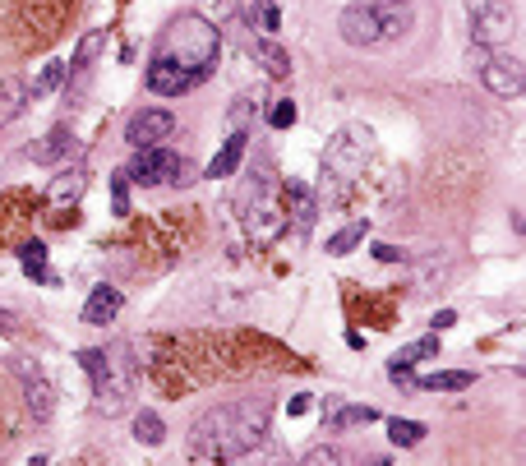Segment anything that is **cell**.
I'll list each match as a JSON object with an SVG mask.
<instances>
[{"label": "cell", "instance_id": "obj_16", "mask_svg": "<svg viewBox=\"0 0 526 466\" xmlns=\"http://www.w3.org/2000/svg\"><path fill=\"white\" fill-rule=\"evenodd\" d=\"M250 51H254V60H263V70L273 74V79H287L291 74V56L277 42H250Z\"/></svg>", "mask_w": 526, "mask_h": 466}, {"label": "cell", "instance_id": "obj_34", "mask_svg": "<svg viewBox=\"0 0 526 466\" xmlns=\"http://www.w3.org/2000/svg\"><path fill=\"white\" fill-rule=\"evenodd\" d=\"M42 5H60V0H42Z\"/></svg>", "mask_w": 526, "mask_h": 466}, {"label": "cell", "instance_id": "obj_2", "mask_svg": "<svg viewBox=\"0 0 526 466\" xmlns=\"http://www.w3.org/2000/svg\"><path fill=\"white\" fill-rule=\"evenodd\" d=\"M411 24H416V10L411 0H356L342 10L337 19V33L347 47H388L397 37H407Z\"/></svg>", "mask_w": 526, "mask_h": 466}, {"label": "cell", "instance_id": "obj_12", "mask_svg": "<svg viewBox=\"0 0 526 466\" xmlns=\"http://www.w3.org/2000/svg\"><path fill=\"white\" fill-rule=\"evenodd\" d=\"M245 139H250V134H245V130H236V134H231L227 144L217 148V157H213V162H208V171H204V176H213V180H222V176H236L240 157H245Z\"/></svg>", "mask_w": 526, "mask_h": 466}, {"label": "cell", "instance_id": "obj_24", "mask_svg": "<svg viewBox=\"0 0 526 466\" xmlns=\"http://www.w3.org/2000/svg\"><path fill=\"white\" fill-rule=\"evenodd\" d=\"M65 70H70L65 60H51L47 70H42V74H37V79H33V88H28V97H47L51 88H56L60 79H65Z\"/></svg>", "mask_w": 526, "mask_h": 466}, {"label": "cell", "instance_id": "obj_11", "mask_svg": "<svg viewBox=\"0 0 526 466\" xmlns=\"http://www.w3.org/2000/svg\"><path fill=\"white\" fill-rule=\"evenodd\" d=\"M70 153H74V130L56 125V130H51L42 144H33V153H28V157H33L37 167H60V162H65Z\"/></svg>", "mask_w": 526, "mask_h": 466}, {"label": "cell", "instance_id": "obj_7", "mask_svg": "<svg viewBox=\"0 0 526 466\" xmlns=\"http://www.w3.org/2000/svg\"><path fill=\"white\" fill-rule=\"evenodd\" d=\"M467 14H471L476 47H499L503 37H513V28H517L508 0H467Z\"/></svg>", "mask_w": 526, "mask_h": 466}, {"label": "cell", "instance_id": "obj_17", "mask_svg": "<svg viewBox=\"0 0 526 466\" xmlns=\"http://www.w3.org/2000/svg\"><path fill=\"white\" fill-rule=\"evenodd\" d=\"M19 263H24V273L37 277V282H56V277L47 273V245H42V240H28V245H19Z\"/></svg>", "mask_w": 526, "mask_h": 466}, {"label": "cell", "instance_id": "obj_25", "mask_svg": "<svg viewBox=\"0 0 526 466\" xmlns=\"http://www.w3.org/2000/svg\"><path fill=\"white\" fill-rule=\"evenodd\" d=\"M379 420V411L374 407H342L333 416V430H351V425H374Z\"/></svg>", "mask_w": 526, "mask_h": 466}, {"label": "cell", "instance_id": "obj_20", "mask_svg": "<svg viewBox=\"0 0 526 466\" xmlns=\"http://www.w3.org/2000/svg\"><path fill=\"white\" fill-rule=\"evenodd\" d=\"M425 434H430V430H425L420 420H402V416L388 420V439H393L397 448H416V443L425 439Z\"/></svg>", "mask_w": 526, "mask_h": 466}, {"label": "cell", "instance_id": "obj_18", "mask_svg": "<svg viewBox=\"0 0 526 466\" xmlns=\"http://www.w3.org/2000/svg\"><path fill=\"white\" fill-rule=\"evenodd\" d=\"M51 204H65V199H79V194H84V171H79V167H65V171H60V176L56 180H51Z\"/></svg>", "mask_w": 526, "mask_h": 466}, {"label": "cell", "instance_id": "obj_9", "mask_svg": "<svg viewBox=\"0 0 526 466\" xmlns=\"http://www.w3.org/2000/svg\"><path fill=\"white\" fill-rule=\"evenodd\" d=\"M14 374L24 383V402H28V411H33V420H51V411H56V388H51V379L42 374V365H37V360H14Z\"/></svg>", "mask_w": 526, "mask_h": 466}, {"label": "cell", "instance_id": "obj_8", "mask_svg": "<svg viewBox=\"0 0 526 466\" xmlns=\"http://www.w3.org/2000/svg\"><path fill=\"white\" fill-rule=\"evenodd\" d=\"M176 134V116L162 107H148V111H134L130 125H125V144L130 148H157L162 139Z\"/></svg>", "mask_w": 526, "mask_h": 466}, {"label": "cell", "instance_id": "obj_30", "mask_svg": "<svg viewBox=\"0 0 526 466\" xmlns=\"http://www.w3.org/2000/svg\"><path fill=\"white\" fill-rule=\"evenodd\" d=\"M259 24H263V33H277V28H282V19H277V5H273V0H259Z\"/></svg>", "mask_w": 526, "mask_h": 466}, {"label": "cell", "instance_id": "obj_27", "mask_svg": "<svg viewBox=\"0 0 526 466\" xmlns=\"http://www.w3.org/2000/svg\"><path fill=\"white\" fill-rule=\"evenodd\" d=\"M296 102H291V97H282V102H273V111H268V125H273V130H291V125H296Z\"/></svg>", "mask_w": 526, "mask_h": 466}, {"label": "cell", "instance_id": "obj_1", "mask_svg": "<svg viewBox=\"0 0 526 466\" xmlns=\"http://www.w3.org/2000/svg\"><path fill=\"white\" fill-rule=\"evenodd\" d=\"M268 434V402H227L194 420V457L199 462H240Z\"/></svg>", "mask_w": 526, "mask_h": 466}, {"label": "cell", "instance_id": "obj_15", "mask_svg": "<svg viewBox=\"0 0 526 466\" xmlns=\"http://www.w3.org/2000/svg\"><path fill=\"white\" fill-rule=\"evenodd\" d=\"M471 383H476L471 370H448V374H430V379H411V388H425V393H462Z\"/></svg>", "mask_w": 526, "mask_h": 466}, {"label": "cell", "instance_id": "obj_28", "mask_svg": "<svg viewBox=\"0 0 526 466\" xmlns=\"http://www.w3.org/2000/svg\"><path fill=\"white\" fill-rule=\"evenodd\" d=\"M305 462L323 466V462H347V457H342V448H333V443H319V448H310V453H305Z\"/></svg>", "mask_w": 526, "mask_h": 466}, {"label": "cell", "instance_id": "obj_5", "mask_svg": "<svg viewBox=\"0 0 526 466\" xmlns=\"http://www.w3.org/2000/svg\"><path fill=\"white\" fill-rule=\"evenodd\" d=\"M471 65H476L480 84L490 88L494 97H522L526 74H522V60H517V56L494 51V47H476V51H471Z\"/></svg>", "mask_w": 526, "mask_h": 466}, {"label": "cell", "instance_id": "obj_23", "mask_svg": "<svg viewBox=\"0 0 526 466\" xmlns=\"http://www.w3.org/2000/svg\"><path fill=\"white\" fill-rule=\"evenodd\" d=\"M287 208L296 213L300 227H310V217H314V194L305 190V185H291V190H287Z\"/></svg>", "mask_w": 526, "mask_h": 466}, {"label": "cell", "instance_id": "obj_32", "mask_svg": "<svg viewBox=\"0 0 526 466\" xmlns=\"http://www.w3.org/2000/svg\"><path fill=\"white\" fill-rule=\"evenodd\" d=\"M453 323H457V314H453V310H439V314L430 319V328H434V333H443V328H453Z\"/></svg>", "mask_w": 526, "mask_h": 466}, {"label": "cell", "instance_id": "obj_33", "mask_svg": "<svg viewBox=\"0 0 526 466\" xmlns=\"http://www.w3.org/2000/svg\"><path fill=\"white\" fill-rule=\"evenodd\" d=\"M291 416H300V411H310V397H291Z\"/></svg>", "mask_w": 526, "mask_h": 466}, {"label": "cell", "instance_id": "obj_22", "mask_svg": "<svg viewBox=\"0 0 526 466\" xmlns=\"http://www.w3.org/2000/svg\"><path fill=\"white\" fill-rule=\"evenodd\" d=\"M365 231H370V222H351L347 231L328 236V254H337V259H342V254H351V250L360 245V240H365Z\"/></svg>", "mask_w": 526, "mask_h": 466}, {"label": "cell", "instance_id": "obj_21", "mask_svg": "<svg viewBox=\"0 0 526 466\" xmlns=\"http://www.w3.org/2000/svg\"><path fill=\"white\" fill-rule=\"evenodd\" d=\"M434 356H439V337H420V342H411V347L397 351L393 365H407V370H411V365H420V360H434Z\"/></svg>", "mask_w": 526, "mask_h": 466}, {"label": "cell", "instance_id": "obj_13", "mask_svg": "<svg viewBox=\"0 0 526 466\" xmlns=\"http://www.w3.org/2000/svg\"><path fill=\"white\" fill-rule=\"evenodd\" d=\"M120 291L116 287H97L93 296H88V305H84V323H93V328H102V323H111L120 314Z\"/></svg>", "mask_w": 526, "mask_h": 466}, {"label": "cell", "instance_id": "obj_4", "mask_svg": "<svg viewBox=\"0 0 526 466\" xmlns=\"http://www.w3.org/2000/svg\"><path fill=\"white\" fill-rule=\"evenodd\" d=\"M134 162L125 167V180H134V185H185L190 180V162L180 153H171V148H134Z\"/></svg>", "mask_w": 526, "mask_h": 466}, {"label": "cell", "instance_id": "obj_3", "mask_svg": "<svg viewBox=\"0 0 526 466\" xmlns=\"http://www.w3.org/2000/svg\"><path fill=\"white\" fill-rule=\"evenodd\" d=\"M217 51H222V33L208 24L204 14H180V19H171L162 28L153 60H167V65H180L194 79H204L217 65Z\"/></svg>", "mask_w": 526, "mask_h": 466}, {"label": "cell", "instance_id": "obj_14", "mask_svg": "<svg viewBox=\"0 0 526 466\" xmlns=\"http://www.w3.org/2000/svg\"><path fill=\"white\" fill-rule=\"evenodd\" d=\"M28 102H33V97H28L24 79H0V125H10V120L19 116Z\"/></svg>", "mask_w": 526, "mask_h": 466}, {"label": "cell", "instance_id": "obj_29", "mask_svg": "<svg viewBox=\"0 0 526 466\" xmlns=\"http://www.w3.org/2000/svg\"><path fill=\"white\" fill-rule=\"evenodd\" d=\"M111 199H116V213H130V190H125V171H116V180H111Z\"/></svg>", "mask_w": 526, "mask_h": 466}, {"label": "cell", "instance_id": "obj_31", "mask_svg": "<svg viewBox=\"0 0 526 466\" xmlns=\"http://www.w3.org/2000/svg\"><path fill=\"white\" fill-rule=\"evenodd\" d=\"M374 259H383V263H397V259H407V250H397V245H388V240H379V245H374Z\"/></svg>", "mask_w": 526, "mask_h": 466}, {"label": "cell", "instance_id": "obj_26", "mask_svg": "<svg viewBox=\"0 0 526 466\" xmlns=\"http://www.w3.org/2000/svg\"><path fill=\"white\" fill-rule=\"evenodd\" d=\"M102 42H107V37H102V33H88L84 42H79V51H74L70 70H88V65H93V60H97V51H102Z\"/></svg>", "mask_w": 526, "mask_h": 466}, {"label": "cell", "instance_id": "obj_19", "mask_svg": "<svg viewBox=\"0 0 526 466\" xmlns=\"http://www.w3.org/2000/svg\"><path fill=\"white\" fill-rule=\"evenodd\" d=\"M134 439L148 443V448H157V443L167 439V425H162V416H157V411H139V416H134Z\"/></svg>", "mask_w": 526, "mask_h": 466}, {"label": "cell", "instance_id": "obj_10", "mask_svg": "<svg viewBox=\"0 0 526 466\" xmlns=\"http://www.w3.org/2000/svg\"><path fill=\"white\" fill-rule=\"evenodd\" d=\"M199 84L194 74H185L180 65H167V60H148V88H153L157 97H180L190 93V88Z\"/></svg>", "mask_w": 526, "mask_h": 466}, {"label": "cell", "instance_id": "obj_6", "mask_svg": "<svg viewBox=\"0 0 526 466\" xmlns=\"http://www.w3.org/2000/svg\"><path fill=\"white\" fill-rule=\"evenodd\" d=\"M365 157H370V130H360V125H351V130H342L328 144V153H323V171L337 180H356L360 171H365Z\"/></svg>", "mask_w": 526, "mask_h": 466}]
</instances>
